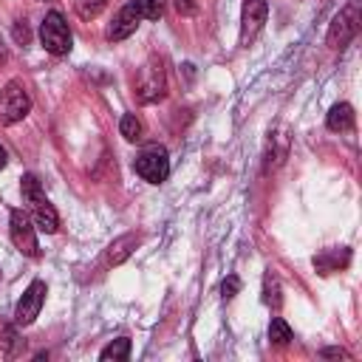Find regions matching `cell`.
<instances>
[{
    "mask_svg": "<svg viewBox=\"0 0 362 362\" xmlns=\"http://www.w3.org/2000/svg\"><path fill=\"white\" fill-rule=\"evenodd\" d=\"M20 189H23V198H25V204L31 206V221H34V226L40 229V232H45V235H54L57 229H59V218H57V209L48 204V198L42 195V187H40V181H37V175H23V181H20Z\"/></svg>",
    "mask_w": 362,
    "mask_h": 362,
    "instance_id": "cell-1",
    "label": "cell"
},
{
    "mask_svg": "<svg viewBox=\"0 0 362 362\" xmlns=\"http://www.w3.org/2000/svg\"><path fill=\"white\" fill-rule=\"evenodd\" d=\"M359 25H362V0H348L328 28V48L342 51L359 34Z\"/></svg>",
    "mask_w": 362,
    "mask_h": 362,
    "instance_id": "cell-2",
    "label": "cell"
},
{
    "mask_svg": "<svg viewBox=\"0 0 362 362\" xmlns=\"http://www.w3.org/2000/svg\"><path fill=\"white\" fill-rule=\"evenodd\" d=\"M31 110V96L20 79H8L0 90V122L3 124H17L28 116Z\"/></svg>",
    "mask_w": 362,
    "mask_h": 362,
    "instance_id": "cell-3",
    "label": "cell"
},
{
    "mask_svg": "<svg viewBox=\"0 0 362 362\" xmlns=\"http://www.w3.org/2000/svg\"><path fill=\"white\" fill-rule=\"evenodd\" d=\"M40 40H42V48L54 57H65L71 51V31H68V23L59 11H48L42 25H40Z\"/></svg>",
    "mask_w": 362,
    "mask_h": 362,
    "instance_id": "cell-4",
    "label": "cell"
},
{
    "mask_svg": "<svg viewBox=\"0 0 362 362\" xmlns=\"http://www.w3.org/2000/svg\"><path fill=\"white\" fill-rule=\"evenodd\" d=\"M8 232H11V243H14L25 257H40V243H37L34 221H31L28 212L11 209V215H8Z\"/></svg>",
    "mask_w": 362,
    "mask_h": 362,
    "instance_id": "cell-5",
    "label": "cell"
},
{
    "mask_svg": "<svg viewBox=\"0 0 362 362\" xmlns=\"http://www.w3.org/2000/svg\"><path fill=\"white\" fill-rule=\"evenodd\" d=\"M136 173L147 181V184H161V181H167V175H170V158H167V150L164 147H147L144 153H139L136 156Z\"/></svg>",
    "mask_w": 362,
    "mask_h": 362,
    "instance_id": "cell-6",
    "label": "cell"
},
{
    "mask_svg": "<svg viewBox=\"0 0 362 362\" xmlns=\"http://www.w3.org/2000/svg\"><path fill=\"white\" fill-rule=\"evenodd\" d=\"M136 90H139V102H141V105H150V102L164 99V93H167V79H164L161 62H147V65L141 68Z\"/></svg>",
    "mask_w": 362,
    "mask_h": 362,
    "instance_id": "cell-7",
    "label": "cell"
},
{
    "mask_svg": "<svg viewBox=\"0 0 362 362\" xmlns=\"http://www.w3.org/2000/svg\"><path fill=\"white\" fill-rule=\"evenodd\" d=\"M45 283L42 280H31L28 283V288L23 291V297H20V303H17V308H14V322L17 325H31L37 317H40V308H42V303H45Z\"/></svg>",
    "mask_w": 362,
    "mask_h": 362,
    "instance_id": "cell-8",
    "label": "cell"
},
{
    "mask_svg": "<svg viewBox=\"0 0 362 362\" xmlns=\"http://www.w3.org/2000/svg\"><path fill=\"white\" fill-rule=\"evenodd\" d=\"M266 14H269V3L266 0H243V8H240V45H249L263 23H266Z\"/></svg>",
    "mask_w": 362,
    "mask_h": 362,
    "instance_id": "cell-9",
    "label": "cell"
},
{
    "mask_svg": "<svg viewBox=\"0 0 362 362\" xmlns=\"http://www.w3.org/2000/svg\"><path fill=\"white\" fill-rule=\"evenodd\" d=\"M139 14H136V8L130 6V3H124L119 11H116V17H113V23L107 25V31H105V37L110 40V42H119V40H127L136 28H139Z\"/></svg>",
    "mask_w": 362,
    "mask_h": 362,
    "instance_id": "cell-10",
    "label": "cell"
},
{
    "mask_svg": "<svg viewBox=\"0 0 362 362\" xmlns=\"http://www.w3.org/2000/svg\"><path fill=\"white\" fill-rule=\"evenodd\" d=\"M348 263H351V249H345V246H339V249H325V252L314 255V269H317L322 277H328L331 272L345 269Z\"/></svg>",
    "mask_w": 362,
    "mask_h": 362,
    "instance_id": "cell-11",
    "label": "cell"
},
{
    "mask_svg": "<svg viewBox=\"0 0 362 362\" xmlns=\"http://www.w3.org/2000/svg\"><path fill=\"white\" fill-rule=\"evenodd\" d=\"M325 124H328V130H334V133H348V130H354V107H351L348 102H337V105L328 110Z\"/></svg>",
    "mask_w": 362,
    "mask_h": 362,
    "instance_id": "cell-12",
    "label": "cell"
},
{
    "mask_svg": "<svg viewBox=\"0 0 362 362\" xmlns=\"http://www.w3.org/2000/svg\"><path fill=\"white\" fill-rule=\"evenodd\" d=\"M136 243H139V235H122V238H116V240L107 246V263H110V266H119L122 260H127L130 252L136 249Z\"/></svg>",
    "mask_w": 362,
    "mask_h": 362,
    "instance_id": "cell-13",
    "label": "cell"
},
{
    "mask_svg": "<svg viewBox=\"0 0 362 362\" xmlns=\"http://www.w3.org/2000/svg\"><path fill=\"white\" fill-rule=\"evenodd\" d=\"M130 6L136 8V14L141 20H158L164 14V3L161 0H130Z\"/></svg>",
    "mask_w": 362,
    "mask_h": 362,
    "instance_id": "cell-14",
    "label": "cell"
},
{
    "mask_svg": "<svg viewBox=\"0 0 362 362\" xmlns=\"http://www.w3.org/2000/svg\"><path fill=\"white\" fill-rule=\"evenodd\" d=\"M269 339L274 345H288L291 342V328H288V322L283 317H272V322H269Z\"/></svg>",
    "mask_w": 362,
    "mask_h": 362,
    "instance_id": "cell-15",
    "label": "cell"
},
{
    "mask_svg": "<svg viewBox=\"0 0 362 362\" xmlns=\"http://www.w3.org/2000/svg\"><path fill=\"white\" fill-rule=\"evenodd\" d=\"M127 356H130V339H127V337L113 339V342L105 345L102 354H99V359H127Z\"/></svg>",
    "mask_w": 362,
    "mask_h": 362,
    "instance_id": "cell-16",
    "label": "cell"
},
{
    "mask_svg": "<svg viewBox=\"0 0 362 362\" xmlns=\"http://www.w3.org/2000/svg\"><path fill=\"white\" fill-rule=\"evenodd\" d=\"M119 133H122L127 141H139V139H141V122L136 119V113H124V116H122Z\"/></svg>",
    "mask_w": 362,
    "mask_h": 362,
    "instance_id": "cell-17",
    "label": "cell"
},
{
    "mask_svg": "<svg viewBox=\"0 0 362 362\" xmlns=\"http://www.w3.org/2000/svg\"><path fill=\"white\" fill-rule=\"evenodd\" d=\"M263 303L272 305V308L280 305V283H277V277L272 272L263 277Z\"/></svg>",
    "mask_w": 362,
    "mask_h": 362,
    "instance_id": "cell-18",
    "label": "cell"
},
{
    "mask_svg": "<svg viewBox=\"0 0 362 362\" xmlns=\"http://www.w3.org/2000/svg\"><path fill=\"white\" fill-rule=\"evenodd\" d=\"M74 6H76V14L82 20H93V17L102 14V8L107 6V0H74Z\"/></svg>",
    "mask_w": 362,
    "mask_h": 362,
    "instance_id": "cell-19",
    "label": "cell"
},
{
    "mask_svg": "<svg viewBox=\"0 0 362 362\" xmlns=\"http://www.w3.org/2000/svg\"><path fill=\"white\" fill-rule=\"evenodd\" d=\"M14 40L20 45H28L31 42V31H28V23L25 20H14Z\"/></svg>",
    "mask_w": 362,
    "mask_h": 362,
    "instance_id": "cell-20",
    "label": "cell"
},
{
    "mask_svg": "<svg viewBox=\"0 0 362 362\" xmlns=\"http://www.w3.org/2000/svg\"><path fill=\"white\" fill-rule=\"evenodd\" d=\"M238 291H240V280H238L235 274H229V277H226V280L221 283V294H223V297L229 300V297H235Z\"/></svg>",
    "mask_w": 362,
    "mask_h": 362,
    "instance_id": "cell-21",
    "label": "cell"
},
{
    "mask_svg": "<svg viewBox=\"0 0 362 362\" xmlns=\"http://www.w3.org/2000/svg\"><path fill=\"white\" fill-rule=\"evenodd\" d=\"M173 3H175V11L184 14V17H189V14L198 11V0H173Z\"/></svg>",
    "mask_w": 362,
    "mask_h": 362,
    "instance_id": "cell-22",
    "label": "cell"
},
{
    "mask_svg": "<svg viewBox=\"0 0 362 362\" xmlns=\"http://www.w3.org/2000/svg\"><path fill=\"white\" fill-rule=\"evenodd\" d=\"M320 356H325V359H351V354L342 351V348H322Z\"/></svg>",
    "mask_w": 362,
    "mask_h": 362,
    "instance_id": "cell-23",
    "label": "cell"
},
{
    "mask_svg": "<svg viewBox=\"0 0 362 362\" xmlns=\"http://www.w3.org/2000/svg\"><path fill=\"white\" fill-rule=\"evenodd\" d=\"M8 59V51H6V45H3V40H0V62H6Z\"/></svg>",
    "mask_w": 362,
    "mask_h": 362,
    "instance_id": "cell-24",
    "label": "cell"
},
{
    "mask_svg": "<svg viewBox=\"0 0 362 362\" xmlns=\"http://www.w3.org/2000/svg\"><path fill=\"white\" fill-rule=\"evenodd\" d=\"M0 167H6V150L0 147Z\"/></svg>",
    "mask_w": 362,
    "mask_h": 362,
    "instance_id": "cell-25",
    "label": "cell"
}]
</instances>
